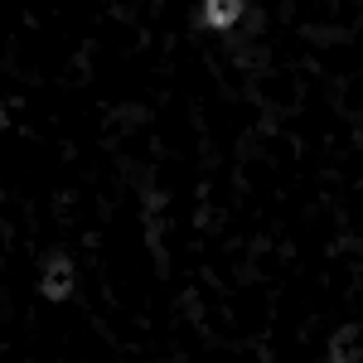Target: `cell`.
I'll list each match as a JSON object with an SVG mask.
<instances>
[{
  "mask_svg": "<svg viewBox=\"0 0 363 363\" xmlns=\"http://www.w3.org/2000/svg\"><path fill=\"white\" fill-rule=\"evenodd\" d=\"M242 15V0H203V25L208 29H233Z\"/></svg>",
  "mask_w": 363,
  "mask_h": 363,
  "instance_id": "6da1fadb",
  "label": "cell"
},
{
  "mask_svg": "<svg viewBox=\"0 0 363 363\" xmlns=\"http://www.w3.org/2000/svg\"><path fill=\"white\" fill-rule=\"evenodd\" d=\"M49 296H54V301L68 296V267H63V262H54V272H49Z\"/></svg>",
  "mask_w": 363,
  "mask_h": 363,
  "instance_id": "7a4b0ae2",
  "label": "cell"
}]
</instances>
